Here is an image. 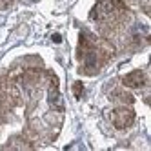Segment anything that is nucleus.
I'll use <instances>...</instances> for the list:
<instances>
[{
	"label": "nucleus",
	"mask_w": 151,
	"mask_h": 151,
	"mask_svg": "<svg viewBox=\"0 0 151 151\" xmlns=\"http://www.w3.org/2000/svg\"><path fill=\"white\" fill-rule=\"evenodd\" d=\"M82 89H84L82 82H75L73 84V91H75V96H77V99H80V96H82Z\"/></svg>",
	"instance_id": "39448f33"
},
{
	"label": "nucleus",
	"mask_w": 151,
	"mask_h": 151,
	"mask_svg": "<svg viewBox=\"0 0 151 151\" xmlns=\"http://www.w3.org/2000/svg\"><path fill=\"white\" fill-rule=\"evenodd\" d=\"M47 102H49V106L53 107V109H62V107H64L62 95H60L58 89H55V88L49 91V95H47Z\"/></svg>",
	"instance_id": "20e7f679"
},
{
	"label": "nucleus",
	"mask_w": 151,
	"mask_h": 151,
	"mask_svg": "<svg viewBox=\"0 0 151 151\" xmlns=\"http://www.w3.org/2000/svg\"><path fill=\"white\" fill-rule=\"evenodd\" d=\"M113 124L118 127V129H124L127 126H131L133 124V113L129 111V109H116L113 111Z\"/></svg>",
	"instance_id": "f03ea898"
},
{
	"label": "nucleus",
	"mask_w": 151,
	"mask_h": 151,
	"mask_svg": "<svg viewBox=\"0 0 151 151\" xmlns=\"http://www.w3.org/2000/svg\"><path fill=\"white\" fill-rule=\"evenodd\" d=\"M124 84L127 86V88H133V89L142 88V86L146 84V75L142 71H133V73H129V75L124 77Z\"/></svg>",
	"instance_id": "7ed1b4c3"
},
{
	"label": "nucleus",
	"mask_w": 151,
	"mask_h": 151,
	"mask_svg": "<svg viewBox=\"0 0 151 151\" xmlns=\"http://www.w3.org/2000/svg\"><path fill=\"white\" fill-rule=\"evenodd\" d=\"M118 6H120V2L118 0H100L99 4H96L93 7V11H91V18H106V17H109L111 13H115Z\"/></svg>",
	"instance_id": "f257e3e1"
}]
</instances>
